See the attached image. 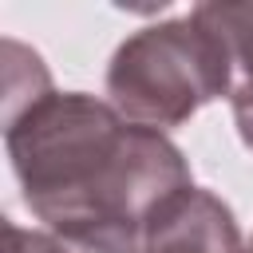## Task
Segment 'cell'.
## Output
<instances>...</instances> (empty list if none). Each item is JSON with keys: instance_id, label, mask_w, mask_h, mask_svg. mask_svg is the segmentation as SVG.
<instances>
[{"instance_id": "cell-7", "label": "cell", "mask_w": 253, "mask_h": 253, "mask_svg": "<svg viewBox=\"0 0 253 253\" xmlns=\"http://www.w3.org/2000/svg\"><path fill=\"white\" fill-rule=\"evenodd\" d=\"M249 245H253V241H249Z\"/></svg>"}, {"instance_id": "cell-1", "label": "cell", "mask_w": 253, "mask_h": 253, "mask_svg": "<svg viewBox=\"0 0 253 253\" xmlns=\"http://www.w3.org/2000/svg\"><path fill=\"white\" fill-rule=\"evenodd\" d=\"M4 146L24 206L83 253H142L150 229L194 190L182 150L126 123L87 91H43L4 115Z\"/></svg>"}, {"instance_id": "cell-2", "label": "cell", "mask_w": 253, "mask_h": 253, "mask_svg": "<svg viewBox=\"0 0 253 253\" xmlns=\"http://www.w3.org/2000/svg\"><path fill=\"white\" fill-rule=\"evenodd\" d=\"M233 91L225 40L194 12L138 28L107 63V103L138 126L170 130Z\"/></svg>"}, {"instance_id": "cell-4", "label": "cell", "mask_w": 253, "mask_h": 253, "mask_svg": "<svg viewBox=\"0 0 253 253\" xmlns=\"http://www.w3.org/2000/svg\"><path fill=\"white\" fill-rule=\"evenodd\" d=\"M198 16L225 40L233 59V87H253V0L245 4H198Z\"/></svg>"}, {"instance_id": "cell-5", "label": "cell", "mask_w": 253, "mask_h": 253, "mask_svg": "<svg viewBox=\"0 0 253 253\" xmlns=\"http://www.w3.org/2000/svg\"><path fill=\"white\" fill-rule=\"evenodd\" d=\"M4 237H8V253H71V245H63L47 229H20L16 221L4 225Z\"/></svg>"}, {"instance_id": "cell-3", "label": "cell", "mask_w": 253, "mask_h": 253, "mask_svg": "<svg viewBox=\"0 0 253 253\" xmlns=\"http://www.w3.org/2000/svg\"><path fill=\"white\" fill-rule=\"evenodd\" d=\"M249 245L241 241L233 210L210 194V190H190L146 237L142 253H245Z\"/></svg>"}, {"instance_id": "cell-6", "label": "cell", "mask_w": 253, "mask_h": 253, "mask_svg": "<svg viewBox=\"0 0 253 253\" xmlns=\"http://www.w3.org/2000/svg\"><path fill=\"white\" fill-rule=\"evenodd\" d=\"M229 103H233V123H237V134L241 142L253 150V87H233L229 91Z\"/></svg>"}]
</instances>
